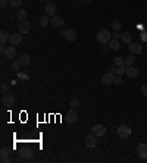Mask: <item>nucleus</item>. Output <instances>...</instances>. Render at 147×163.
<instances>
[{"instance_id":"1","label":"nucleus","mask_w":147,"mask_h":163,"mask_svg":"<svg viewBox=\"0 0 147 163\" xmlns=\"http://www.w3.org/2000/svg\"><path fill=\"white\" fill-rule=\"evenodd\" d=\"M112 38H113V37H112V34H110L109 30H100V31L96 34V40H97L99 43H102V44H107Z\"/></svg>"},{"instance_id":"27","label":"nucleus","mask_w":147,"mask_h":163,"mask_svg":"<svg viewBox=\"0 0 147 163\" xmlns=\"http://www.w3.org/2000/svg\"><path fill=\"white\" fill-rule=\"evenodd\" d=\"M0 157H2V160L3 159H9V148H2L0 150Z\"/></svg>"},{"instance_id":"20","label":"nucleus","mask_w":147,"mask_h":163,"mask_svg":"<svg viewBox=\"0 0 147 163\" xmlns=\"http://www.w3.org/2000/svg\"><path fill=\"white\" fill-rule=\"evenodd\" d=\"M124 60H125V66H134V63H135V55L130 53Z\"/></svg>"},{"instance_id":"29","label":"nucleus","mask_w":147,"mask_h":163,"mask_svg":"<svg viewBox=\"0 0 147 163\" xmlns=\"http://www.w3.org/2000/svg\"><path fill=\"white\" fill-rule=\"evenodd\" d=\"M69 106L74 107V109H77V107H80V100L78 98H74V100H71V103H69Z\"/></svg>"},{"instance_id":"25","label":"nucleus","mask_w":147,"mask_h":163,"mask_svg":"<svg viewBox=\"0 0 147 163\" xmlns=\"http://www.w3.org/2000/svg\"><path fill=\"white\" fill-rule=\"evenodd\" d=\"M21 62H19V60H15V62H12V66H10V68H12V71H16V72H19V71H21Z\"/></svg>"},{"instance_id":"40","label":"nucleus","mask_w":147,"mask_h":163,"mask_svg":"<svg viewBox=\"0 0 147 163\" xmlns=\"http://www.w3.org/2000/svg\"><path fill=\"white\" fill-rule=\"evenodd\" d=\"M40 2H47V0H40Z\"/></svg>"},{"instance_id":"14","label":"nucleus","mask_w":147,"mask_h":163,"mask_svg":"<svg viewBox=\"0 0 147 163\" xmlns=\"http://www.w3.org/2000/svg\"><path fill=\"white\" fill-rule=\"evenodd\" d=\"M127 76H130V78H137L138 76V69L137 68H134V66H127Z\"/></svg>"},{"instance_id":"28","label":"nucleus","mask_w":147,"mask_h":163,"mask_svg":"<svg viewBox=\"0 0 147 163\" xmlns=\"http://www.w3.org/2000/svg\"><path fill=\"white\" fill-rule=\"evenodd\" d=\"M115 65H116V66H124V65H125L124 57H115Z\"/></svg>"},{"instance_id":"36","label":"nucleus","mask_w":147,"mask_h":163,"mask_svg":"<svg viewBox=\"0 0 147 163\" xmlns=\"http://www.w3.org/2000/svg\"><path fill=\"white\" fill-rule=\"evenodd\" d=\"M33 156V153L30 151V150H25V153H24V157H31Z\"/></svg>"},{"instance_id":"10","label":"nucleus","mask_w":147,"mask_h":163,"mask_svg":"<svg viewBox=\"0 0 147 163\" xmlns=\"http://www.w3.org/2000/svg\"><path fill=\"white\" fill-rule=\"evenodd\" d=\"M113 81H115V73H112V72L103 73V76H102V82H103L105 85H109V84H112Z\"/></svg>"},{"instance_id":"8","label":"nucleus","mask_w":147,"mask_h":163,"mask_svg":"<svg viewBox=\"0 0 147 163\" xmlns=\"http://www.w3.org/2000/svg\"><path fill=\"white\" fill-rule=\"evenodd\" d=\"M96 144H97V138H96V135L91 132L90 135L85 137V146L88 147V148H93V147H96Z\"/></svg>"},{"instance_id":"5","label":"nucleus","mask_w":147,"mask_h":163,"mask_svg":"<svg viewBox=\"0 0 147 163\" xmlns=\"http://www.w3.org/2000/svg\"><path fill=\"white\" fill-rule=\"evenodd\" d=\"M44 12H46V15H49V16H56L57 6L55 5V3H52V2H47V5H46V9H44Z\"/></svg>"},{"instance_id":"19","label":"nucleus","mask_w":147,"mask_h":163,"mask_svg":"<svg viewBox=\"0 0 147 163\" xmlns=\"http://www.w3.org/2000/svg\"><path fill=\"white\" fill-rule=\"evenodd\" d=\"M121 41L125 44H131L132 43V34L131 33H124L121 34Z\"/></svg>"},{"instance_id":"42","label":"nucleus","mask_w":147,"mask_h":163,"mask_svg":"<svg viewBox=\"0 0 147 163\" xmlns=\"http://www.w3.org/2000/svg\"><path fill=\"white\" fill-rule=\"evenodd\" d=\"M146 51H147V50H146Z\"/></svg>"},{"instance_id":"33","label":"nucleus","mask_w":147,"mask_h":163,"mask_svg":"<svg viewBox=\"0 0 147 163\" xmlns=\"http://www.w3.org/2000/svg\"><path fill=\"white\" fill-rule=\"evenodd\" d=\"M141 94H143V96H147V84H144V85L141 87Z\"/></svg>"},{"instance_id":"37","label":"nucleus","mask_w":147,"mask_h":163,"mask_svg":"<svg viewBox=\"0 0 147 163\" xmlns=\"http://www.w3.org/2000/svg\"><path fill=\"white\" fill-rule=\"evenodd\" d=\"M18 76H19V78H24V80H27V78H28V75H25V73H18Z\"/></svg>"},{"instance_id":"35","label":"nucleus","mask_w":147,"mask_h":163,"mask_svg":"<svg viewBox=\"0 0 147 163\" xmlns=\"http://www.w3.org/2000/svg\"><path fill=\"white\" fill-rule=\"evenodd\" d=\"M112 37H113V38H118V40H119V38H121V34L118 33V31H115V33L112 34Z\"/></svg>"},{"instance_id":"41","label":"nucleus","mask_w":147,"mask_h":163,"mask_svg":"<svg viewBox=\"0 0 147 163\" xmlns=\"http://www.w3.org/2000/svg\"><path fill=\"white\" fill-rule=\"evenodd\" d=\"M80 2H81V0H80Z\"/></svg>"},{"instance_id":"18","label":"nucleus","mask_w":147,"mask_h":163,"mask_svg":"<svg viewBox=\"0 0 147 163\" xmlns=\"http://www.w3.org/2000/svg\"><path fill=\"white\" fill-rule=\"evenodd\" d=\"M19 62H21V65L22 66H28L30 63H31V56H30L28 53H24V55H21Z\"/></svg>"},{"instance_id":"12","label":"nucleus","mask_w":147,"mask_h":163,"mask_svg":"<svg viewBox=\"0 0 147 163\" xmlns=\"http://www.w3.org/2000/svg\"><path fill=\"white\" fill-rule=\"evenodd\" d=\"M30 30H31V24L25 19V21H21V24H19V33L21 34H27L30 33Z\"/></svg>"},{"instance_id":"15","label":"nucleus","mask_w":147,"mask_h":163,"mask_svg":"<svg viewBox=\"0 0 147 163\" xmlns=\"http://www.w3.org/2000/svg\"><path fill=\"white\" fill-rule=\"evenodd\" d=\"M107 47L110 50H119L121 49V41L118 40V38H112V40L107 43Z\"/></svg>"},{"instance_id":"13","label":"nucleus","mask_w":147,"mask_h":163,"mask_svg":"<svg viewBox=\"0 0 147 163\" xmlns=\"http://www.w3.org/2000/svg\"><path fill=\"white\" fill-rule=\"evenodd\" d=\"M66 121H68V123H75L77 121H78V113H77V110H75V109H72V110H69V112H68Z\"/></svg>"},{"instance_id":"7","label":"nucleus","mask_w":147,"mask_h":163,"mask_svg":"<svg viewBox=\"0 0 147 163\" xmlns=\"http://www.w3.org/2000/svg\"><path fill=\"white\" fill-rule=\"evenodd\" d=\"M60 34H62L68 41H75V38H77V33H75L74 30H60Z\"/></svg>"},{"instance_id":"22","label":"nucleus","mask_w":147,"mask_h":163,"mask_svg":"<svg viewBox=\"0 0 147 163\" xmlns=\"http://www.w3.org/2000/svg\"><path fill=\"white\" fill-rule=\"evenodd\" d=\"M9 35L6 31H0V43H2V46H5L6 43H8V40H9Z\"/></svg>"},{"instance_id":"2","label":"nucleus","mask_w":147,"mask_h":163,"mask_svg":"<svg viewBox=\"0 0 147 163\" xmlns=\"http://www.w3.org/2000/svg\"><path fill=\"white\" fill-rule=\"evenodd\" d=\"M131 132H132V129H131L130 126H127V125H121V126L116 129L118 137H121V138H128V137H131Z\"/></svg>"},{"instance_id":"24","label":"nucleus","mask_w":147,"mask_h":163,"mask_svg":"<svg viewBox=\"0 0 147 163\" xmlns=\"http://www.w3.org/2000/svg\"><path fill=\"white\" fill-rule=\"evenodd\" d=\"M16 18L19 19V21H25V19H27V12H25V10H22V9H21V10H18V12H16Z\"/></svg>"},{"instance_id":"23","label":"nucleus","mask_w":147,"mask_h":163,"mask_svg":"<svg viewBox=\"0 0 147 163\" xmlns=\"http://www.w3.org/2000/svg\"><path fill=\"white\" fill-rule=\"evenodd\" d=\"M110 27L113 28V31H119V30L122 28V24H121V21L115 19V21H112V24H110Z\"/></svg>"},{"instance_id":"4","label":"nucleus","mask_w":147,"mask_h":163,"mask_svg":"<svg viewBox=\"0 0 147 163\" xmlns=\"http://www.w3.org/2000/svg\"><path fill=\"white\" fill-rule=\"evenodd\" d=\"M9 43H10V46H19L21 43H22V34L21 33H15V34H10V37H9Z\"/></svg>"},{"instance_id":"16","label":"nucleus","mask_w":147,"mask_h":163,"mask_svg":"<svg viewBox=\"0 0 147 163\" xmlns=\"http://www.w3.org/2000/svg\"><path fill=\"white\" fill-rule=\"evenodd\" d=\"M128 50H130V53H132V55H138V53H141L143 49H141V46H140L138 43H131Z\"/></svg>"},{"instance_id":"9","label":"nucleus","mask_w":147,"mask_h":163,"mask_svg":"<svg viewBox=\"0 0 147 163\" xmlns=\"http://www.w3.org/2000/svg\"><path fill=\"white\" fill-rule=\"evenodd\" d=\"M50 24L53 25L55 28H62V25L65 24V21H63V18L62 16H52V19H50Z\"/></svg>"},{"instance_id":"21","label":"nucleus","mask_w":147,"mask_h":163,"mask_svg":"<svg viewBox=\"0 0 147 163\" xmlns=\"http://www.w3.org/2000/svg\"><path fill=\"white\" fill-rule=\"evenodd\" d=\"M49 22H50L49 15H43V16H40V19H38V25H40V27H46V25H49Z\"/></svg>"},{"instance_id":"32","label":"nucleus","mask_w":147,"mask_h":163,"mask_svg":"<svg viewBox=\"0 0 147 163\" xmlns=\"http://www.w3.org/2000/svg\"><path fill=\"white\" fill-rule=\"evenodd\" d=\"M8 3H9V0H0V8L5 9L6 6H8Z\"/></svg>"},{"instance_id":"31","label":"nucleus","mask_w":147,"mask_h":163,"mask_svg":"<svg viewBox=\"0 0 147 163\" xmlns=\"http://www.w3.org/2000/svg\"><path fill=\"white\" fill-rule=\"evenodd\" d=\"M0 90H2V93H3V94H5V93H9V85L6 84V82H3V84H2V88H0Z\"/></svg>"},{"instance_id":"17","label":"nucleus","mask_w":147,"mask_h":163,"mask_svg":"<svg viewBox=\"0 0 147 163\" xmlns=\"http://www.w3.org/2000/svg\"><path fill=\"white\" fill-rule=\"evenodd\" d=\"M3 55L8 57V59H13V57L16 56V50H15L13 46H10V47H6V49H5V53H3Z\"/></svg>"},{"instance_id":"38","label":"nucleus","mask_w":147,"mask_h":163,"mask_svg":"<svg viewBox=\"0 0 147 163\" xmlns=\"http://www.w3.org/2000/svg\"><path fill=\"white\" fill-rule=\"evenodd\" d=\"M116 69H118V68H115V66H112V68H109V72L115 73V72H116Z\"/></svg>"},{"instance_id":"11","label":"nucleus","mask_w":147,"mask_h":163,"mask_svg":"<svg viewBox=\"0 0 147 163\" xmlns=\"http://www.w3.org/2000/svg\"><path fill=\"white\" fill-rule=\"evenodd\" d=\"M137 154H138V157H141V159H146L147 157V144H144V143L138 144V147H137Z\"/></svg>"},{"instance_id":"26","label":"nucleus","mask_w":147,"mask_h":163,"mask_svg":"<svg viewBox=\"0 0 147 163\" xmlns=\"http://www.w3.org/2000/svg\"><path fill=\"white\" fill-rule=\"evenodd\" d=\"M9 5L12 8H21L22 6V0H9Z\"/></svg>"},{"instance_id":"34","label":"nucleus","mask_w":147,"mask_h":163,"mask_svg":"<svg viewBox=\"0 0 147 163\" xmlns=\"http://www.w3.org/2000/svg\"><path fill=\"white\" fill-rule=\"evenodd\" d=\"M115 84H116V85H119V84H121V82H122V80H121V76H115Z\"/></svg>"},{"instance_id":"6","label":"nucleus","mask_w":147,"mask_h":163,"mask_svg":"<svg viewBox=\"0 0 147 163\" xmlns=\"http://www.w3.org/2000/svg\"><path fill=\"white\" fill-rule=\"evenodd\" d=\"M91 132L96 135V137H103L106 134V126L105 125H94L91 128Z\"/></svg>"},{"instance_id":"39","label":"nucleus","mask_w":147,"mask_h":163,"mask_svg":"<svg viewBox=\"0 0 147 163\" xmlns=\"http://www.w3.org/2000/svg\"><path fill=\"white\" fill-rule=\"evenodd\" d=\"M81 2H91V0H81Z\"/></svg>"},{"instance_id":"3","label":"nucleus","mask_w":147,"mask_h":163,"mask_svg":"<svg viewBox=\"0 0 147 163\" xmlns=\"http://www.w3.org/2000/svg\"><path fill=\"white\" fill-rule=\"evenodd\" d=\"M2 103H3L5 106L12 107L13 105H15V97H13V94H10V93H5V94L2 96Z\"/></svg>"},{"instance_id":"30","label":"nucleus","mask_w":147,"mask_h":163,"mask_svg":"<svg viewBox=\"0 0 147 163\" xmlns=\"http://www.w3.org/2000/svg\"><path fill=\"white\" fill-rule=\"evenodd\" d=\"M116 72L119 73V75H124V73L127 72V66H118V69H116Z\"/></svg>"}]
</instances>
